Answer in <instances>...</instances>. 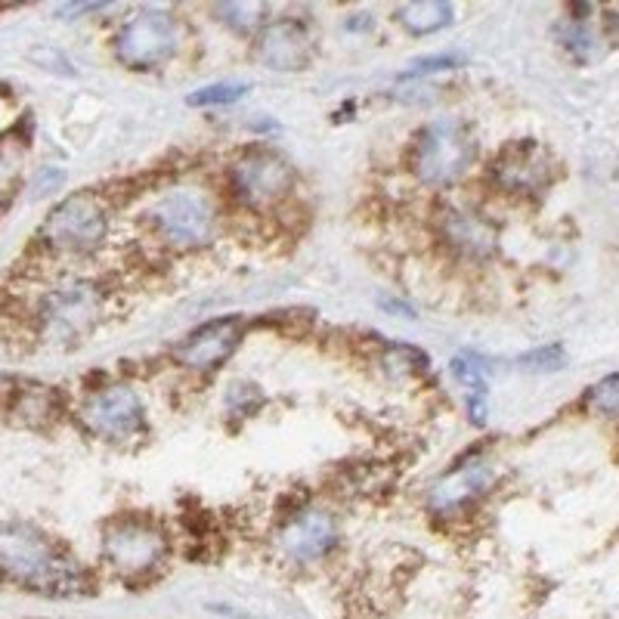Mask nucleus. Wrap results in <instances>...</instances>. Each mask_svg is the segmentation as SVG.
I'll return each mask as SVG.
<instances>
[{"label": "nucleus", "mask_w": 619, "mask_h": 619, "mask_svg": "<svg viewBox=\"0 0 619 619\" xmlns=\"http://www.w3.org/2000/svg\"><path fill=\"white\" fill-rule=\"evenodd\" d=\"M0 570L43 595H75L81 589V570L31 523L0 527Z\"/></svg>", "instance_id": "obj_1"}, {"label": "nucleus", "mask_w": 619, "mask_h": 619, "mask_svg": "<svg viewBox=\"0 0 619 619\" xmlns=\"http://www.w3.org/2000/svg\"><path fill=\"white\" fill-rule=\"evenodd\" d=\"M474 155H478V143H474L471 127L446 118V121H434L419 137L415 153H412V168L424 184L443 186L459 180L464 170L471 168Z\"/></svg>", "instance_id": "obj_2"}, {"label": "nucleus", "mask_w": 619, "mask_h": 619, "mask_svg": "<svg viewBox=\"0 0 619 619\" xmlns=\"http://www.w3.org/2000/svg\"><path fill=\"white\" fill-rule=\"evenodd\" d=\"M109 229V212L97 196L78 193L59 202L43 220V242L59 254H87L99 248Z\"/></svg>", "instance_id": "obj_3"}, {"label": "nucleus", "mask_w": 619, "mask_h": 619, "mask_svg": "<svg viewBox=\"0 0 619 619\" xmlns=\"http://www.w3.org/2000/svg\"><path fill=\"white\" fill-rule=\"evenodd\" d=\"M153 226L174 248H202L214 233L212 198L198 189H174L153 205Z\"/></svg>", "instance_id": "obj_4"}, {"label": "nucleus", "mask_w": 619, "mask_h": 619, "mask_svg": "<svg viewBox=\"0 0 619 619\" xmlns=\"http://www.w3.org/2000/svg\"><path fill=\"white\" fill-rule=\"evenodd\" d=\"M177 50V26L165 10H140L115 35V53L130 69H155Z\"/></svg>", "instance_id": "obj_5"}, {"label": "nucleus", "mask_w": 619, "mask_h": 619, "mask_svg": "<svg viewBox=\"0 0 619 619\" xmlns=\"http://www.w3.org/2000/svg\"><path fill=\"white\" fill-rule=\"evenodd\" d=\"M292 184H295L292 165L269 149H254L233 165V193L257 212L282 202L292 193Z\"/></svg>", "instance_id": "obj_6"}, {"label": "nucleus", "mask_w": 619, "mask_h": 619, "mask_svg": "<svg viewBox=\"0 0 619 619\" xmlns=\"http://www.w3.org/2000/svg\"><path fill=\"white\" fill-rule=\"evenodd\" d=\"M102 549L121 573H146L161 563L168 546L155 523L130 518V521H115L106 527Z\"/></svg>", "instance_id": "obj_7"}, {"label": "nucleus", "mask_w": 619, "mask_h": 619, "mask_svg": "<svg viewBox=\"0 0 619 619\" xmlns=\"http://www.w3.org/2000/svg\"><path fill=\"white\" fill-rule=\"evenodd\" d=\"M99 316V295L94 285L87 282H71L62 285L53 295L43 301L41 323L47 335L53 341H78L97 325Z\"/></svg>", "instance_id": "obj_8"}, {"label": "nucleus", "mask_w": 619, "mask_h": 619, "mask_svg": "<svg viewBox=\"0 0 619 619\" xmlns=\"http://www.w3.org/2000/svg\"><path fill=\"white\" fill-rule=\"evenodd\" d=\"M81 422L102 440H127L143 424L140 396L125 384L102 387L81 406Z\"/></svg>", "instance_id": "obj_9"}, {"label": "nucleus", "mask_w": 619, "mask_h": 619, "mask_svg": "<svg viewBox=\"0 0 619 619\" xmlns=\"http://www.w3.org/2000/svg\"><path fill=\"white\" fill-rule=\"evenodd\" d=\"M242 320L236 316H224V320H214V323L196 328L189 338L177 347V360L180 366L196 369V372H212L220 363H226L233 351L239 347L242 341Z\"/></svg>", "instance_id": "obj_10"}, {"label": "nucleus", "mask_w": 619, "mask_h": 619, "mask_svg": "<svg viewBox=\"0 0 619 619\" xmlns=\"http://www.w3.org/2000/svg\"><path fill=\"white\" fill-rule=\"evenodd\" d=\"M335 539H338V527L332 521V514H325L320 508H307L282 527L279 546L292 561L313 563L332 551Z\"/></svg>", "instance_id": "obj_11"}, {"label": "nucleus", "mask_w": 619, "mask_h": 619, "mask_svg": "<svg viewBox=\"0 0 619 619\" xmlns=\"http://www.w3.org/2000/svg\"><path fill=\"white\" fill-rule=\"evenodd\" d=\"M257 53L267 62L269 69L295 71L304 69L310 59V35L307 29L295 19H279L261 31Z\"/></svg>", "instance_id": "obj_12"}, {"label": "nucleus", "mask_w": 619, "mask_h": 619, "mask_svg": "<svg viewBox=\"0 0 619 619\" xmlns=\"http://www.w3.org/2000/svg\"><path fill=\"white\" fill-rule=\"evenodd\" d=\"M490 487V468L483 462H471L455 468L452 474L440 480L431 493V508L440 514H452L468 502H474L483 490Z\"/></svg>", "instance_id": "obj_13"}, {"label": "nucleus", "mask_w": 619, "mask_h": 619, "mask_svg": "<svg viewBox=\"0 0 619 619\" xmlns=\"http://www.w3.org/2000/svg\"><path fill=\"white\" fill-rule=\"evenodd\" d=\"M549 165L536 146H511L505 155L495 161V180L511 189V193H533L536 186L546 184Z\"/></svg>", "instance_id": "obj_14"}, {"label": "nucleus", "mask_w": 619, "mask_h": 619, "mask_svg": "<svg viewBox=\"0 0 619 619\" xmlns=\"http://www.w3.org/2000/svg\"><path fill=\"white\" fill-rule=\"evenodd\" d=\"M446 236L464 254H490L495 248V229L471 212H452L446 217Z\"/></svg>", "instance_id": "obj_15"}, {"label": "nucleus", "mask_w": 619, "mask_h": 619, "mask_svg": "<svg viewBox=\"0 0 619 619\" xmlns=\"http://www.w3.org/2000/svg\"><path fill=\"white\" fill-rule=\"evenodd\" d=\"M452 7L443 3V0H415V3H406L400 7L396 19L403 22V29L412 31V35H431V31L446 29L452 22Z\"/></svg>", "instance_id": "obj_16"}, {"label": "nucleus", "mask_w": 619, "mask_h": 619, "mask_svg": "<svg viewBox=\"0 0 619 619\" xmlns=\"http://www.w3.org/2000/svg\"><path fill=\"white\" fill-rule=\"evenodd\" d=\"M452 375H455L459 387L464 391L471 419H474L478 424L487 422V379H483V372L478 369V363L468 360V356H459V360H452Z\"/></svg>", "instance_id": "obj_17"}, {"label": "nucleus", "mask_w": 619, "mask_h": 619, "mask_svg": "<svg viewBox=\"0 0 619 619\" xmlns=\"http://www.w3.org/2000/svg\"><path fill=\"white\" fill-rule=\"evenodd\" d=\"M248 94L245 81H220V85L202 87L196 94H189V106H226V102H236Z\"/></svg>", "instance_id": "obj_18"}, {"label": "nucleus", "mask_w": 619, "mask_h": 619, "mask_svg": "<svg viewBox=\"0 0 619 619\" xmlns=\"http://www.w3.org/2000/svg\"><path fill=\"white\" fill-rule=\"evenodd\" d=\"M589 403L598 409V412L619 419V372L617 375H607V379H601L591 387Z\"/></svg>", "instance_id": "obj_19"}, {"label": "nucleus", "mask_w": 619, "mask_h": 619, "mask_svg": "<svg viewBox=\"0 0 619 619\" xmlns=\"http://www.w3.org/2000/svg\"><path fill=\"white\" fill-rule=\"evenodd\" d=\"M224 16L229 19V26L236 29H257L261 16H264V7H254V3H229L224 10Z\"/></svg>", "instance_id": "obj_20"}, {"label": "nucleus", "mask_w": 619, "mask_h": 619, "mask_svg": "<svg viewBox=\"0 0 619 619\" xmlns=\"http://www.w3.org/2000/svg\"><path fill=\"white\" fill-rule=\"evenodd\" d=\"M521 363L530 369H539V372H551V369H558L563 363V353L558 347H546V351H536L530 356H523Z\"/></svg>", "instance_id": "obj_21"}]
</instances>
